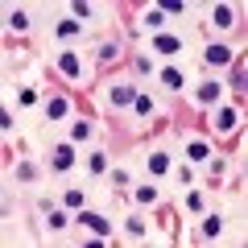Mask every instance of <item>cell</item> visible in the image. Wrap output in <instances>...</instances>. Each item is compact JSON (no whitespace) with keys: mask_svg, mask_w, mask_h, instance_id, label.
<instances>
[{"mask_svg":"<svg viewBox=\"0 0 248 248\" xmlns=\"http://www.w3.org/2000/svg\"><path fill=\"white\" fill-rule=\"evenodd\" d=\"M75 223H83L95 240H108V236H112V219H108L104 211H91V207H83V211L75 215Z\"/></svg>","mask_w":248,"mask_h":248,"instance_id":"obj_1","label":"cell"},{"mask_svg":"<svg viewBox=\"0 0 248 248\" xmlns=\"http://www.w3.org/2000/svg\"><path fill=\"white\" fill-rule=\"evenodd\" d=\"M137 95H141V91H137L133 83H112V87H108V108H112V112H124V108L137 104Z\"/></svg>","mask_w":248,"mask_h":248,"instance_id":"obj_2","label":"cell"},{"mask_svg":"<svg viewBox=\"0 0 248 248\" xmlns=\"http://www.w3.org/2000/svg\"><path fill=\"white\" fill-rule=\"evenodd\" d=\"M236 124H240V108H219V112L211 116V128L219 137H232V133H236Z\"/></svg>","mask_w":248,"mask_h":248,"instance_id":"obj_3","label":"cell"},{"mask_svg":"<svg viewBox=\"0 0 248 248\" xmlns=\"http://www.w3.org/2000/svg\"><path fill=\"white\" fill-rule=\"evenodd\" d=\"M195 99H199L203 108L223 104V83H219V79H203V83H199V91H195Z\"/></svg>","mask_w":248,"mask_h":248,"instance_id":"obj_4","label":"cell"},{"mask_svg":"<svg viewBox=\"0 0 248 248\" xmlns=\"http://www.w3.org/2000/svg\"><path fill=\"white\" fill-rule=\"evenodd\" d=\"M58 71L66 75L71 83H79V79H83V54H75V50H62V54H58Z\"/></svg>","mask_w":248,"mask_h":248,"instance_id":"obj_5","label":"cell"},{"mask_svg":"<svg viewBox=\"0 0 248 248\" xmlns=\"http://www.w3.org/2000/svg\"><path fill=\"white\" fill-rule=\"evenodd\" d=\"M71 166H75V141H66V145H58V149L50 153V170L54 174H66Z\"/></svg>","mask_w":248,"mask_h":248,"instance_id":"obj_6","label":"cell"},{"mask_svg":"<svg viewBox=\"0 0 248 248\" xmlns=\"http://www.w3.org/2000/svg\"><path fill=\"white\" fill-rule=\"evenodd\" d=\"M66 116H71V99H66V95H50V99H46V120H50V124L66 120Z\"/></svg>","mask_w":248,"mask_h":248,"instance_id":"obj_7","label":"cell"},{"mask_svg":"<svg viewBox=\"0 0 248 248\" xmlns=\"http://www.w3.org/2000/svg\"><path fill=\"white\" fill-rule=\"evenodd\" d=\"M203 62L211 66V71H223V66H232V50H228V46H207Z\"/></svg>","mask_w":248,"mask_h":248,"instance_id":"obj_8","label":"cell"},{"mask_svg":"<svg viewBox=\"0 0 248 248\" xmlns=\"http://www.w3.org/2000/svg\"><path fill=\"white\" fill-rule=\"evenodd\" d=\"M79 33H83V25H79L75 17H62L58 25H54V42H75Z\"/></svg>","mask_w":248,"mask_h":248,"instance_id":"obj_9","label":"cell"},{"mask_svg":"<svg viewBox=\"0 0 248 248\" xmlns=\"http://www.w3.org/2000/svg\"><path fill=\"white\" fill-rule=\"evenodd\" d=\"M145 170H149V174H170V170H174V161H170V153H161V149H153L149 157H145Z\"/></svg>","mask_w":248,"mask_h":248,"instance_id":"obj_10","label":"cell"},{"mask_svg":"<svg viewBox=\"0 0 248 248\" xmlns=\"http://www.w3.org/2000/svg\"><path fill=\"white\" fill-rule=\"evenodd\" d=\"M153 50H157V54H166V58H174V54L182 50V42H178L174 33H153Z\"/></svg>","mask_w":248,"mask_h":248,"instance_id":"obj_11","label":"cell"},{"mask_svg":"<svg viewBox=\"0 0 248 248\" xmlns=\"http://www.w3.org/2000/svg\"><path fill=\"white\" fill-rule=\"evenodd\" d=\"M133 199H137V207H157L161 203V190L145 182V186H137V190H133Z\"/></svg>","mask_w":248,"mask_h":248,"instance_id":"obj_12","label":"cell"},{"mask_svg":"<svg viewBox=\"0 0 248 248\" xmlns=\"http://www.w3.org/2000/svg\"><path fill=\"white\" fill-rule=\"evenodd\" d=\"M203 236H207V240H219V236H223V215H219V211H207V215H203Z\"/></svg>","mask_w":248,"mask_h":248,"instance_id":"obj_13","label":"cell"},{"mask_svg":"<svg viewBox=\"0 0 248 248\" xmlns=\"http://www.w3.org/2000/svg\"><path fill=\"white\" fill-rule=\"evenodd\" d=\"M211 25L215 29H232V25H236V13H232L228 4H215V9H211Z\"/></svg>","mask_w":248,"mask_h":248,"instance_id":"obj_14","label":"cell"},{"mask_svg":"<svg viewBox=\"0 0 248 248\" xmlns=\"http://www.w3.org/2000/svg\"><path fill=\"white\" fill-rule=\"evenodd\" d=\"M124 232H128V236H137V240H141L145 232H149V219H145L141 211H133V215H128V219H124Z\"/></svg>","mask_w":248,"mask_h":248,"instance_id":"obj_15","label":"cell"},{"mask_svg":"<svg viewBox=\"0 0 248 248\" xmlns=\"http://www.w3.org/2000/svg\"><path fill=\"white\" fill-rule=\"evenodd\" d=\"M157 79H161V87H170V91H182V87H186V79L174 71V66H161V71H157Z\"/></svg>","mask_w":248,"mask_h":248,"instance_id":"obj_16","label":"cell"},{"mask_svg":"<svg viewBox=\"0 0 248 248\" xmlns=\"http://www.w3.org/2000/svg\"><path fill=\"white\" fill-rule=\"evenodd\" d=\"M91 128H95V124H91V120H71V141H75V145L91 141Z\"/></svg>","mask_w":248,"mask_h":248,"instance_id":"obj_17","label":"cell"},{"mask_svg":"<svg viewBox=\"0 0 248 248\" xmlns=\"http://www.w3.org/2000/svg\"><path fill=\"white\" fill-rule=\"evenodd\" d=\"M133 116H137V120H149V116H153V95H145V91H141V95H137V104H133Z\"/></svg>","mask_w":248,"mask_h":248,"instance_id":"obj_18","label":"cell"},{"mask_svg":"<svg viewBox=\"0 0 248 248\" xmlns=\"http://www.w3.org/2000/svg\"><path fill=\"white\" fill-rule=\"evenodd\" d=\"M186 157H190V161H207V157H211V145H207V141H186Z\"/></svg>","mask_w":248,"mask_h":248,"instance_id":"obj_19","label":"cell"},{"mask_svg":"<svg viewBox=\"0 0 248 248\" xmlns=\"http://www.w3.org/2000/svg\"><path fill=\"white\" fill-rule=\"evenodd\" d=\"M9 29H13V33H29V13L25 9H13L9 13Z\"/></svg>","mask_w":248,"mask_h":248,"instance_id":"obj_20","label":"cell"},{"mask_svg":"<svg viewBox=\"0 0 248 248\" xmlns=\"http://www.w3.org/2000/svg\"><path fill=\"white\" fill-rule=\"evenodd\" d=\"M95 58L99 62H116V58H120V42H99L95 46Z\"/></svg>","mask_w":248,"mask_h":248,"instance_id":"obj_21","label":"cell"},{"mask_svg":"<svg viewBox=\"0 0 248 248\" xmlns=\"http://www.w3.org/2000/svg\"><path fill=\"white\" fill-rule=\"evenodd\" d=\"M62 203L71 207V211H83V207H87V195H83V190H75V186H71V190H62Z\"/></svg>","mask_w":248,"mask_h":248,"instance_id":"obj_22","label":"cell"},{"mask_svg":"<svg viewBox=\"0 0 248 248\" xmlns=\"http://www.w3.org/2000/svg\"><path fill=\"white\" fill-rule=\"evenodd\" d=\"M66 223H71V219H66V211H54V207L46 211V228H50V232H62Z\"/></svg>","mask_w":248,"mask_h":248,"instance_id":"obj_23","label":"cell"},{"mask_svg":"<svg viewBox=\"0 0 248 248\" xmlns=\"http://www.w3.org/2000/svg\"><path fill=\"white\" fill-rule=\"evenodd\" d=\"M87 170H91L95 178H99V174H108V153H99V149H95V153L87 157Z\"/></svg>","mask_w":248,"mask_h":248,"instance_id":"obj_24","label":"cell"},{"mask_svg":"<svg viewBox=\"0 0 248 248\" xmlns=\"http://www.w3.org/2000/svg\"><path fill=\"white\" fill-rule=\"evenodd\" d=\"M182 207H186V211H190V215H203V195H199V190H186Z\"/></svg>","mask_w":248,"mask_h":248,"instance_id":"obj_25","label":"cell"},{"mask_svg":"<svg viewBox=\"0 0 248 248\" xmlns=\"http://www.w3.org/2000/svg\"><path fill=\"white\" fill-rule=\"evenodd\" d=\"M17 104H21V108H33V104H42V91H33V87H21V91H17Z\"/></svg>","mask_w":248,"mask_h":248,"instance_id":"obj_26","label":"cell"},{"mask_svg":"<svg viewBox=\"0 0 248 248\" xmlns=\"http://www.w3.org/2000/svg\"><path fill=\"white\" fill-rule=\"evenodd\" d=\"M108 182H112V186H116V190H124V186L133 182V178H128V170H124V166H120V170H108Z\"/></svg>","mask_w":248,"mask_h":248,"instance_id":"obj_27","label":"cell"},{"mask_svg":"<svg viewBox=\"0 0 248 248\" xmlns=\"http://www.w3.org/2000/svg\"><path fill=\"white\" fill-rule=\"evenodd\" d=\"M17 178H21V182H33V178H37V166H33V161H21V166H17Z\"/></svg>","mask_w":248,"mask_h":248,"instance_id":"obj_28","label":"cell"},{"mask_svg":"<svg viewBox=\"0 0 248 248\" xmlns=\"http://www.w3.org/2000/svg\"><path fill=\"white\" fill-rule=\"evenodd\" d=\"M207 166H211V178H223V174H228V161H223V157H207Z\"/></svg>","mask_w":248,"mask_h":248,"instance_id":"obj_29","label":"cell"},{"mask_svg":"<svg viewBox=\"0 0 248 248\" xmlns=\"http://www.w3.org/2000/svg\"><path fill=\"white\" fill-rule=\"evenodd\" d=\"M71 17H75V21H79V25H83V21H87V17H91V4H83V0H79V4H75V9H71Z\"/></svg>","mask_w":248,"mask_h":248,"instance_id":"obj_30","label":"cell"},{"mask_svg":"<svg viewBox=\"0 0 248 248\" xmlns=\"http://www.w3.org/2000/svg\"><path fill=\"white\" fill-rule=\"evenodd\" d=\"M161 13H166V17H182V13H186V4H178V0H170V4H161Z\"/></svg>","mask_w":248,"mask_h":248,"instance_id":"obj_31","label":"cell"},{"mask_svg":"<svg viewBox=\"0 0 248 248\" xmlns=\"http://www.w3.org/2000/svg\"><path fill=\"white\" fill-rule=\"evenodd\" d=\"M161 21H166V13H161V9H149V13H145V25H153V29H157Z\"/></svg>","mask_w":248,"mask_h":248,"instance_id":"obj_32","label":"cell"},{"mask_svg":"<svg viewBox=\"0 0 248 248\" xmlns=\"http://www.w3.org/2000/svg\"><path fill=\"white\" fill-rule=\"evenodd\" d=\"M232 91H244V71H240V66H232Z\"/></svg>","mask_w":248,"mask_h":248,"instance_id":"obj_33","label":"cell"},{"mask_svg":"<svg viewBox=\"0 0 248 248\" xmlns=\"http://www.w3.org/2000/svg\"><path fill=\"white\" fill-rule=\"evenodd\" d=\"M133 66L137 75H153V58H133Z\"/></svg>","mask_w":248,"mask_h":248,"instance_id":"obj_34","label":"cell"}]
</instances>
